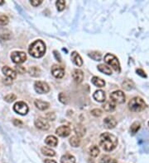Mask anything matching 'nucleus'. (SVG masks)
Listing matches in <instances>:
<instances>
[{"mask_svg": "<svg viewBox=\"0 0 149 163\" xmlns=\"http://www.w3.org/2000/svg\"><path fill=\"white\" fill-rule=\"evenodd\" d=\"M16 99H17V97L14 94H13V93L7 95L6 97H4V100H6L7 102H9V103H11V102L14 101V100H16Z\"/></svg>", "mask_w": 149, "mask_h": 163, "instance_id": "nucleus-33", "label": "nucleus"}, {"mask_svg": "<svg viewBox=\"0 0 149 163\" xmlns=\"http://www.w3.org/2000/svg\"><path fill=\"white\" fill-rule=\"evenodd\" d=\"M15 69H16V71L18 73H21V74H23L24 72H26V69L23 67V66H20V65H17L16 68H15Z\"/></svg>", "mask_w": 149, "mask_h": 163, "instance_id": "nucleus-38", "label": "nucleus"}, {"mask_svg": "<svg viewBox=\"0 0 149 163\" xmlns=\"http://www.w3.org/2000/svg\"><path fill=\"white\" fill-rule=\"evenodd\" d=\"M75 132H76V134L78 135V137L79 136H83V135L86 134V129L83 127L82 125H78L76 126V128H75Z\"/></svg>", "mask_w": 149, "mask_h": 163, "instance_id": "nucleus-30", "label": "nucleus"}, {"mask_svg": "<svg viewBox=\"0 0 149 163\" xmlns=\"http://www.w3.org/2000/svg\"><path fill=\"white\" fill-rule=\"evenodd\" d=\"M34 104H35L36 107L41 110H47V109H48L49 106H50V105H49L48 102H47V101H43V100H36Z\"/></svg>", "mask_w": 149, "mask_h": 163, "instance_id": "nucleus-17", "label": "nucleus"}, {"mask_svg": "<svg viewBox=\"0 0 149 163\" xmlns=\"http://www.w3.org/2000/svg\"><path fill=\"white\" fill-rule=\"evenodd\" d=\"M29 54L34 58H41L46 53V45L44 42L41 40L34 41L30 45L28 49Z\"/></svg>", "mask_w": 149, "mask_h": 163, "instance_id": "nucleus-2", "label": "nucleus"}, {"mask_svg": "<svg viewBox=\"0 0 149 163\" xmlns=\"http://www.w3.org/2000/svg\"><path fill=\"white\" fill-rule=\"evenodd\" d=\"M45 163H57L54 160H51V159H47L45 160Z\"/></svg>", "mask_w": 149, "mask_h": 163, "instance_id": "nucleus-44", "label": "nucleus"}, {"mask_svg": "<svg viewBox=\"0 0 149 163\" xmlns=\"http://www.w3.org/2000/svg\"><path fill=\"white\" fill-rule=\"evenodd\" d=\"M103 108H104V110L105 111H107V112H112V111H114L115 110V108H116V106H115V104L113 102V101H106L105 104H104V106H103Z\"/></svg>", "mask_w": 149, "mask_h": 163, "instance_id": "nucleus-20", "label": "nucleus"}, {"mask_svg": "<svg viewBox=\"0 0 149 163\" xmlns=\"http://www.w3.org/2000/svg\"><path fill=\"white\" fill-rule=\"evenodd\" d=\"M104 125H105V127L106 129H114L115 126L117 125V121L114 117L113 116L109 115L107 116L105 119H104Z\"/></svg>", "mask_w": 149, "mask_h": 163, "instance_id": "nucleus-12", "label": "nucleus"}, {"mask_svg": "<svg viewBox=\"0 0 149 163\" xmlns=\"http://www.w3.org/2000/svg\"><path fill=\"white\" fill-rule=\"evenodd\" d=\"M148 126H149V121H148Z\"/></svg>", "mask_w": 149, "mask_h": 163, "instance_id": "nucleus-46", "label": "nucleus"}, {"mask_svg": "<svg viewBox=\"0 0 149 163\" xmlns=\"http://www.w3.org/2000/svg\"><path fill=\"white\" fill-rule=\"evenodd\" d=\"M59 100H60L61 103L63 104H66L68 102V97H66V95L61 92L59 94Z\"/></svg>", "mask_w": 149, "mask_h": 163, "instance_id": "nucleus-35", "label": "nucleus"}, {"mask_svg": "<svg viewBox=\"0 0 149 163\" xmlns=\"http://www.w3.org/2000/svg\"><path fill=\"white\" fill-rule=\"evenodd\" d=\"M70 145L74 147H79V144H80V138L78 136H72L71 138H70Z\"/></svg>", "mask_w": 149, "mask_h": 163, "instance_id": "nucleus-26", "label": "nucleus"}, {"mask_svg": "<svg viewBox=\"0 0 149 163\" xmlns=\"http://www.w3.org/2000/svg\"><path fill=\"white\" fill-rule=\"evenodd\" d=\"M125 95L122 91L120 90H117L114 91L110 94V99L111 101L114 103L117 104H123L125 102Z\"/></svg>", "mask_w": 149, "mask_h": 163, "instance_id": "nucleus-5", "label": "nucleus"}, {"mask_svg": "<svg viewBox=\"0 0 149 163\" xmlns=\"http://www.w3.org/2000/svg\"><path fill=\"white\" fill-rule=\"evenodd\" d=\"M99 154V148L96 145H93L89 148V155L93 157H96Z\"/></svg>", "mask_w": 149, "mask_h": 163, "instance_id": "nucleus-27", "label": "nucleus"}, {"mask_svg": "<svg viewBox=\"0 0 149 163\" xmlns=\"http://www.w3.org/2000/svg\"><path fill=\"white\" fill-rule=\"evenodd\" d=\"M72 78L76 83H80L84 79V73L80 69H75L72 72Z\"/></svg>", "mask_w": 149, "mask_h": 163, "instance_id": "nucleus-14", "label": "nucleus"}, {"mask_svg": "<svg viewBox=\"0 0 149 163\" xmlns=\"http://www.w3.org/2000/svg\"><path fill=\"white\" fill-rule=\"evenodd\" d=\"M122 87H123L125 90L129 91V90H131V89L134 88V83H133V82L131 81V80L126 79V80H124V81L123 82V83H122Z\"/></svg>", "mask_w": 149, "mask_h": 163, "instance_id": "nucleus-25", "label": "nucleus"}, {"mask_svg": "<svg viewBox=\"0 0 149 163\" xmlns=\"http://www.w3.org/2000/svg\"><path fill=\"white\" fill-rule=\"evenodd\" d=\"M140 128H141V125L139 122L133 123V125L130 127V132L132 133V134H135L136 133H138Z\"/></svg>", "mask_w": 149, "mask_h": 163, "instance_id": "nucleus-29", "label": "nucleus"}, {"mask_svg": "<svg viewBox=\"0 0 149 163\" xmlns=\"http://www.w3.org/2000/svg\"><path fill=\"white\" fill-rule=\"evenodd\" d=\"M136 72L137 74H138L139 76H141V77H143V78H147V74L145 73V72L143 71V69H137L136 70Z\"/></svg>", "mask_w": 149, "mask_h": 163, "instance_id": "nucleus-40", "label": "nucleus"}, {"mask_svg": "<svg viewBox=\"0 0 149 163\" xmlns=\"http://www.w3.org/2000/svg\"><path fill=\"white\" fill-rule=\"evenodd\" d=\"M35 126L41 130H47L50 128V125L47 119L43 118H38L35 120Z\"/></svg>", "mask_w": 149, "mask_h": 163, "instance_id": "nucleus-9", "label": "nucleus"}, {"mask_svg": "<svg viewBox=\"0 0 149 163\" xmlns=\"http://www.w3.org/2000/svg\"><path fill=\"white\" fill-rule=\"evenodd\" d=\"M93 97L98 102H104V101H105V99H106V95H105V92L104 91L98 90L94 93Z\"/></svg>", "mask_w": 149, "mask_h": 163, "instance_id": "nucleus-15", "label": "nucleus"}, {"mask_svg": "<svg viewBox=\"0 0 149 163\" xmlns=\"http://www.w3.org/2000/svg\"><path fill=\"white\" fill-rule=\"evenodd\" d=\"M9 22V19L5 15H2L0 16V25L1 26H6L8 23Z\"/></svg>", "mask_w": 149, "mask_h": 163, "instance_id": "nucleus-34", "label": "nucleus"}, {"mask_svg": "<svg viewBox=\"0 0 149 163\" xmlns=\"http://www.w3.org/2000/svg\"><path fill=\"white\" fill-rule=\"evenodd\" d=\"M51 73L57 78H61L65 75V69L60 66L54 65L51 69Z\"/></svg>", "mask_w": 149, "mask_h": 163, "instance_id": "nucleus-11", "label": "nucleus"}, {"mask_svg": "<svg viewBox=\"0 0 149 163\" xmlns=\"http://www.w3.org/2000/svg\"><path fill=\"white\" fill-rule=\"evenodd\" d=\"M41 152H42V154H44L45 156H48V157H54L56 155L55 151L47 147H41Z\"/></svg>", "mask_w": 149, "mask_h": 163, "instance_id": "nucleus-24", "label": "nucleus"}, {"mask_svg": "<svg viewBox=\"0 0 149 163\" xmlns=\"http://www.w3.org/2000/svg\"><path fill=\"white\" fill-rule=\"evenodd\" d=\"M56 134L60 137H67L70 134V128L67 125H61L57 128Z\"/></svg>", "mask_w": 149, "mask_h": 163, "instance_id": "nucleus-10", "label": "nucleus"}, {"mask_svg": "<svg viewBox=\"0 0 149 163\" xmlns=\"http://www.w3.org/2000/svg\"><path fill=\"white\" fill-rule=\"evenodd\" d=\"M98 69L99 72H103L105 74H107V75H111L112 74L111 69L109 66L105 65V64H99V65H98Z\"/></svg>", "mask_w": 149, "mask_h": 163, "instance_id": "nucleus-22", "label": "nucleus"}, {"mask_svg": "<svg viewBox=\"0 0 149 163\" xmlns=\"http://www.w3.org/2000/svg\"><path fill=\"white\" fill-rule=\"evenodd\" d=\"M111 161V158L109 156H107V155H105L101 157L100 159V163H109Z\"/></svg>", "mask_w": 149, "mask_h": 163, "instance_id": "nucleus-36", "label": "nucleus"}, {"mask_svg": "<svg viewBox=\"0 0 149 163\" xmlns=\"http://www.w3.org/2000/svg\"><path fill=\"white\" fill-rule=\"evenodd\" d=\"M53 53H54V55H55V57H56V59H57L59 62H60V61H61V59H60V55L59 54V53L57 52V50H55Z\"/></svg>", "mask_w": 149, "mask_h": 163, "instance_id": "nucleus-43", "label": "nucleus"}, {"mask_svg": "<svg viewBox=\"0 0 149 163\" xmlns=\"http://www.w3.org/2000/svg\"><path fill=\"white\" fill-rule=\"evenodd\" d=\"M13 125L15 126H19V127H21L22 126V121H20L18 119H14L13 120Z\"/></svg>", "mask_w": 149, "mask_h": 163, "instance_id": "nucleus-42", "label": "nucleus"}, {"mask_svg": "<svg viewBox=\"0 0 149 163\" xmlns=\"http://www.w3.org/2000/svg\"><path fill=\"white\" fill-rule=\"evenodd\" d=\"M11 59L13 60V63L19 64V63H22L23 62H25L27 60V55L22 51H14L11 54Z\"/></svg>", "mask_w": 149, "mask_h": 163, "instance_id": "nucleus-8", "label": "nucleus"}, {"mask_svg": "<svg viewBox=\"0 0 149 163\" xmlns=\"http://www.w3.org/2000/svg\"><path fill=\"white\" fill-rule=\"evenodd\" d=\"M41 3H42V0H32L31 1V4L34 7L39 6Z\"/></svg>", "mask_w": 149, "mask_h": 163, "instance_id": "nucleus-41", "label": "nucleus"}, {"mask_svg": "<svg viewBox=\"0 0 149 163\" xmlns=\"http://www.w3.org/2000/svg\"><path fill=\"white\" fill-rule=\"evenodd\" d=\"M34 89L35 91L39 93V94H45V93H47L50 91V87L49 85L45 82L41 81H37L36 82L35 84H34Z\"/></svg>", "mask_w": 149, "mask_h": 163, "instance_id": "nucleus-7", "label": "nucleus"}, {"mask_svg": "<svg viewBox=\"0 0 149 163\" xmlns=\"http://www.w3.org/2000/svg\"><path fill=\"white\" fill-rule=\"evenodd\" d=\"M0 37L3 39V40H9L11 38V32L6 28L0 29Z\"/></svg>", "mask_w": 149, "mask_h": 163, "instance_id": "nucleus-23", "label": "nucleus"}, {"mask_svg": "<svg viewBox=\"0 0 149 163\" xmlns=\"http://www.w3.org/2000/svg\"><path fill=\"white\" fill-rule=\"evenodd\" d=\"M46 119H48V120H54L56 119V115L53 112H48L46 115Z\"/></svg>", "mask_w": 149, "mask_h": 163, "instance_id": "nucleus-39", "label": "nucleus"}, {"mask_svg": "<svg viewBox=\"0 0 149 163\" xmlns=\"http://www.w3.org/2000/svg\"><path fill=\"white\" fill-rule=\"evenodd\" d=\"M91 114L95 117H99L102 115V110L99 109H94L91 110Z\"/></svg>", "mask_w": 149, "mask_h": 163, "instance_id": "nucleus-37", "label": "nucleus"}, {"mask_svg": "<svg viewBox=\"0 0 149 163\" xmlns=\"http://www.w3.org/2000/svg\"><path fill=\"white\" fill-rule=\"evenodd\" d=\"M4 3V1H3V0H0V5H2V4H3Z\"/></svg>", "mask_w": 149, "mask_h": 163, "instance_id": "nucleus-45", "label": "nucleus"}, {"mask_svg": "<svg viewBox=\"0 0 149 163\" xmlns=\"http://www.w3.org/2000/svg\"><path fill=\"white\" fill-rule=\"evenodd\" d=\"M28 72L32 77H38L40 75L41 70H40V69H38L37 67H32L28 69Z\"/></svg>", "mask_w": 149, "mask_h": 163, "instance_id": "nucleus-28", "label": "nucleus"}, {"mask_svg": "<svg viewBox=\"0 0 149 163\" xmlns=\"http://www.w3.org/2000/svg\"><path fill=\"white\" fill-rule=\"evenodd\" d=\"M61 163H76V158L70 154H66L60 158Z\"/></svg>", "mask_w": 149, "mask_h": 163, "instance_id": "nucleus-19", "label": "nucleus"}, {"mask_svg": "<svg viewBox=\"0 0 149 163\" xmlns=\"http://www.w3.org/2000/svg\"><path fill=\"white\" fill-rule=\"evenodd\" d=\"M13 110L16 113L21 115H25L28 114L29 110V108L28 106V105L23 102V101H18L15 103V105L13 106Z\"/></svg>", "mask_w": 149, "mask_h": 163, "instance_id": "nucleus-6", "label": "nucleus"}, {"mask_svg": "<svg viewBox=\"0 0 149 163\" xmlns=\"http://www.w3.org/2000/svg\"><path fill=\"white\" fill-rule=\"evenodd\" d=\"M99 139V145L106 152H111L117 147L118 138L112 134L104 133L100 135Z\"/></svg>", "mask_w": 149, "mask_h": 163, "instance_id": "nucleus-1", "label": "nucleus"}, {"mask_svg": "<svg viewBox=\"0 0 149 163\" xmlns=\"http://www.w3.org/2000/svg\"><path fill=\"white\" fill-rule=\"evenodd\" d=\"M45 143L49 146H51V147H57V145L58 144V139L55 136L50 135V136H47L46 138Z\"/></svg>", "mask_w": 149, "mask_h": 163, "instance_id": "nucleus-18", "label": "nucleus"}, {"mask_svg": "<svg viewBox=\"0 0 149 163\" xmlns=\"http://www.w3.org/2000/svg\"><path fill=\"white\" fill-rule=\"evenodd\" d=\"M105 63H108L109 66H111L116 72H120V63H119V61L115 55L112 54H107L105 56Z\"/></svg>", "mask_w": 149, "mask_h": 163, "instance_id": "nucleus-4", "label": "nucleus"}, {"mask_svg": "<svg viewBox=\"0 0 149 163\" xmlns=\"http://www.w3.org/2000/svg\"><path fill=\"white\" fill-rule=\"evenodd\" d=\"M71 60L73 61V63L78 67L83 65V60L81 59V57L79 55V54L77 53L76 51H73L71 53Z\"/></svg>", "mask_w": 149, "mask_h": 163, "instance_id": "nucleus-16", "label": "nucleus"}, {"mask_svg": "<svg viewBox=\"0 0 149 163\" xmlns=\"http://www.w3.org/2000/svg\"><path fill=\"white\" fill-rule=\"evenodd\" d=\"M56 5L57 7V10L58 11H63L65 9V7H66V3L64 0H58L56 3Z\"/></svg>", "mask_w": 149, "mask_h": 163, "instance_id": "nucleus-32", "label": "nucleus"}, {"mask_svg": "<svg viewBox=\"0 0 149 163\" xmlns=\"http://www.w3.org/2000/svg\"><path fill=\"white\" fill-rule=\"evenodd\" d=\"M3 74L6 76L8 78H9L10 80H13V79L16 78L17 77V72L12 69L8 66H4L2 69Z\"/></svg>", "mask_w": 149, "mask_h": 163, "instance_id": "nucleus-13", "label": "nucleus"}, {"mask_svg": "<svg viewBox=\"0 0 149 163\" xmlns=\"http://www.w3.org/2000/svg\"><path fill=\"white\" fill-rule=\"evenodd\" d=\"M91 82L98 88H103L105 86V82L98 77H93L91 79Z\"/></svg>", "mask_w": 149, "mask_h": 163, "instance_id": "nucleus-21", "label": "nucleus"}, {"mask_svg": "<svg viewBox=\"0 0 149 163\" xmlns=\"http://www.w3.org/2000/svg\"><path fill=\"white\" fill-rule=\"evenodd\" d=\"M89 56L93 59L95 61H99L100 59H101V54L98 52H96V51H94V52H91V53L89 54Z\"/></svg>", "mask_w": 149, "mask_h": 163, "instance_id": "nucleus-31", "label": "nucleus"}, {"mask_svg": "<svg viewBox=\"0 0 149 163\" xmlns=\"http://www.w3.org/2000/svg\"><path fill=\"white\" fill-rule=\"evenodd\" d=\"M147 104L141 97H133L128 102V107L133 112H140L147 108Z\"/></svg>", "mask_w": 149, "mask_h": 163, "instance_id": "nucleus-3", "label": "nucleus"}]
</instances>
